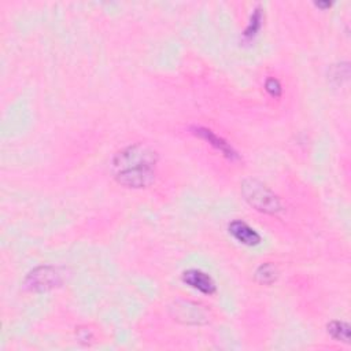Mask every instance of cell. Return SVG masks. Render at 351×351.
I'll use <instances>...</instances> for the list:
<instances>
[{
	"label": "cell",
	"mask_w": 351,
	"mask_h": 351,
	"mask_svg": "<svg viewBox=\"0 0 351 351\" xmlns=\"http://www.w3.org/2000/svg\"><path fill=\"white\" fill-rule=\"evenodd\" d=\"M228 232L236 241L247 247H255L262 241L261 234L241 219H233L228 225Z\"/></svg>",
	"instance_id": "obj_5"
},
{
	"label": "cell",
	"mask_w": 351,
	"mask_h": 351,
	"mask_svg": "<svg viewBox=\"0 0 351 351\" xmlns=\"http://www.w3.org/2000/svg\"><path fill=\"white\" fill-rule=\"evenodd\" d=\"M192 133H193L196 137L204 140V141H206L207 144H210L211 147H214L217 151H219V152H221L223 156H226L228 159L233 160V159H237V158H239V155H237V152L233 149V147H232L225 138H222V137L218 136L215 132H213L211 129H207V128H204V126H195V128H192Z\"/></svg>",
	"instance_id": "obj_4"
},
{
	"label": "cell",
	"mask_w": 351,
	"mask_h": 351,
	"mask_svg": "<svg viewBox=\"0 0 351 351\" xmlns=\"http://www.w3.org/2000/svg\"><path fill=\"white\" fill-rule=\"evenodd\" d=\"M262 11L263 10H262L261 5H256L254 8V11H252V14L250 16V22H248V25L245 26V29H244V32L241 34L243 41L250 43V41H252L258 36V33H259V30L262 27V22H263V12Z\"/></svg>",
	"instance_id": "obj_7"
},
{
	"label": "cell",
	"mask_w": 351,
	"mask_h": 351,
	"mask_svg": "<svg viewBox=\"0 0 351 351\" xmlns=\"http://www.w3.org/2000/svg\"><path fill=\"white\" fill-rule=\"evenodd\" d=\"M315 5H317V7L326 8V7H330V5H332V3H321V1H318V3H315Z\"/></svg>",
	"instance_id": "obj_11"
},
{
	"label": "cell",
	"mask_w": 351,
	"mask_h": 351,
	"mask_svg": "<svg viewBox=\"0 0 351 351\" xmlns=\"http://www.w3.org/2000/svg\"><path fill=\"white\" fill-rule=\"evenodd\" d=\"M326 332L336 341H343V343L350 341V325L344 321H337V319L330 321L326 325Z\"/></svg>",
	"instance_id": "obj_9"
},
{
	"label": "cell",
	"mask_w": 351,
	"mask_h": 351,
	"mask_svg": "<svg viewBox=\"0 0 351 351\" xmlns=\"http://www.w3.org/2000/svg\"><path fill=\"white\" fill-rule=\"evenodd\" d=\"M265 89L266 92L273 96V97H280L281 96V92H282V88H281V84L277 78L274 77H269L266 81H265Z\"/></svg>",
	"instance_id": "obj_10"
},
{
	"label": "cell",
	"mask_w": 351,
	"mask_h": 351,
	"mask_svg": "<svg viewBox=\"0 0 351 351\" xmlns=\"http://www.w3.org/2000/svg\"><path fill=\"white\" fill-rule=\"evenodd\" d=\"M25 284L32 291H47L62 284V276L53 266H40L30 271Z\"/></svg>",
	"instance_id": "obj_3"
},
{
	"label": "cell",
	"mask_w": 351,
	"mask_h": 351,
	"mask_svg": "<svg viewBox=\"0 0 351 351\" xmlns=\"http://www.w3.org/2000/svg\"><path fill=\"white\" fill-rule=\"evenodd\" d=\"M182 281L196 289L197 292L203 293V295H213L217 291V285L214 282V280L211 278V276H208L207 273L199 270V269H188L182 273Z\"/></svg>",
	"instance_id": "obj_6"
},
{
	"label": "cell",
	"mask_w": 351,
	"mask_h": 351,
	"mask_svg": "<svg viewBox=\"0 0 351 351\" xmlns=\"http://www.w3.org/2000/svg\"><path fill=\"white\" fill-rule=\"evenodd\" d=\"M278 277V270L271 262L261 263L255 270V280L262 285H271Z\"/></svg>",
	"instance_id": "obj_8"
},
{
	"label": "cell",
	"mask_w": 351,
	"mask_h": 351,
	"mask_svg": "<svg viewBox=\"0 0 351 351\" xmlns=\"http://www.w3.org/2000/svg\"><path fill=\"white\" fill-rule=\"evenodd\" d=\"M158 159V152L151 145L133 143L112 156V177L119 185L126 188H147L155 181Z\"/></svg>",
	"instance_id": "obj_1"
},
{
	"label": "cell",
	"mask_w": 351,
	"mask_h": 351,
	"mask_svg": "<svg viewBox=\"0 0 351 351\" xmlns=\"http://www.w3.org/2000/svg\"><path fill=\"white\" fill-rule=\"evenodd\" d=\"M244 200L256 211L263 214H278L284 210L281 199L262 181L247 178L240 186Z\"/></svg>",
	"instance_id": "obj_2"
}]
</instances>
